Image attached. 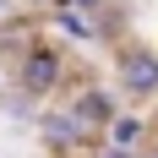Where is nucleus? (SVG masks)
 <instances>
[{
    "mask_svg": "<svg viewBox=\"0 0 158 158\" xmlns=\"http://www.w3.org/2000/svg\"><path fill=\"white\" fill-rule=\"evenodd\" d=\"M65 71H71V65H65V49L55 44V38H33V44L11 60V87H22L27 98L49 104V98L60 93Z\"/></svg>",
    "mask_w": 158,
    "mask_h": 158,
    "instance_id": "1",
    "label": "nucleus"
},
{
    "mask_svg": "<svg viewBox=\"0 0 158 158\" xmlns=\"http://www.w3.org/2000/svg\"><path fill=\"white\" fill-rule=\"evenodd\" d=\"M38 136H44V147L49 153H60V158H71V153H87V147H104V136H98L87 120H82L71 104H44L38 109Z\"/></svg>",
    "mask_w": 158,
    "mask_h": 158,
    "instance_id": "2",
    "label": "nucleus"
},
{
    "mask_svg": "<svg viewBox=\"0 0 158 158\" xmlns=\"http://www.w3.org/2000/svg\"><path fill=\"white\" fill-rule=\"evenodd\" d=\"M114 87L136 104H153L158 98V49L136 44V38L114 44Z\"/></svg>",
    "mask_w": 158,
    "mask_h": 158,
    "instance_id": "3",
    "label": "nucleus"
},
{
    "mask_svg": "<svg viewBox=\"0 0 158 158\" xmlns=\"http://www.w3.org/2000/svg\"><path fill=\"white\" fill-rule=\"evenodd\" d=\"M71 109L87 120V126L104 136V131L114 126V114H120V98L109 93V87H98V82H87V87H77V98H71Z\"/></svg>",
    "mask_w": 158,
    "mask_h": 158,
    "instance_id": "4",
    "label": "nucleus"
},
{
    "mask_svg": "<svg viewBox=\"0 0 158 158\" xmlns=\"http://www.w3.org/2000/svg\"><path fill=\"white\" fill-rule=\"evenodd\" d=\"M49 27L60 33V38H71V44H93L98 38L93 11H82V6H55V11H49Z\"/></svg>",
    "mask_w": 158,
    "mask_h": 158,
    "instance_id": "5",
    "label": "nucleus"
},
{
    "mask_svg": "<svg viewBox=\"0 0 158 158\" xmlns=\"http://www.w3.org/2000/svg\"><path fill=\"white\" fill-rule=\"evenodd\" d=\"M33 38H38V33H33V22H27V16H11V22H0V60H6V55L16 60V55H22Z\"/></svg>",
    "mask_w": 158,
    "mask_h": 158,
    "instance_id": "6",
    "label": "nucleus"
},
{
    "mask_svg": "<svg viewBox=\"0 0 158 158\" xmlns=\"http://www.w3.org/2000/svg\"><path fill=\"white\" fill-rule=\"evenodd\" d=\"M93 22H98V38H109V44H126V27H131V11L109 0L104 11H93Z\"/></svg>",
    "mask_w": 158,
    "mask_h": 158,
    "instance_id": "7",
    "label": "nucleus"
},
{
    "mask_svg": "<svg viewBox=\"0 0 158 158\" xmlns=\"http://www.w3.org/2000/svg\"><path fill=\"white\" fill-rule=\"evenodd\" d=\"M147 136V114H114V126L104 131V142H120V147H136Z\"/></svg>",
    "mask_w": 158,
    "mask_h": 158,
    "instance_id": "8",
    "label": "nucleus"
},
{
    "mask_svg": "<svg viewBox=\"0 0 158 158\" xmlns=\"http://www.w3.org/2000/svg\"><path fill=\"white\" fill-rule=\"evenodd\" d=\"M0 109L11 114V120H38V109H44V104H38V98H27L22 87H11V93L0 98Z\"/></svg>",
    "mask_w": 158,
    "mask_h": 158,
    "instance_id": "9",
    "label": "nucleus"
},
{
    "mask_svg": "<svg viewBox=\"0 0 158 158\" xmlns=\"http://www.w3.org/2000/svg\"><path fill=\"white\" fill-rule=\"evenodd\" d=\"M55 6H82V11H104L109 0H49V11H55Z\"/></svg>",
    "mask_w": 158,
    "mask_h": 158,
    "instance_id": "10",
    "label": "nucleus"
},
{
    "mask_svg": "<svg viewBox=\"0 0 158 158\" xmlns=\"http://www.w3.org/2000/svg\"><path fill=\"white\" fill-rule=\"evenodd\" d=\"M131 153H136V147H120V142H104V147H98V158H131Z\"/></svg>",
    "mask_w": 158,
    "mask_h": 158,
    "instance_id": "11",
    "label": "nucleus"
},
{
    "mask_svg": "<svg viewBox=\"0 0 158 158\" xmlns=\"http://www.w3.org/2000/svg\"><path fill=\"white\" fill-rule=\"evenodd\" d=\"M16 6H22V0H0V22H11V16H16Z\"/></svg>",
    "mask_w": 158,
    "mask_h": 158,
    "instance_id": "12",
    "label": "nucleus"
},
{
    "mask_svg": "<svg viewBox=\"0 0 158 158\" xmlns=\"http://www.w3.org/2000/svg\"><path fill=\"white\" fill-rule=\"evenodd\" d=\"M131 158H158V147H136V153H131Z\"/></svg>",
    "mask_w": 158,
    "mask_h": 158,
    "instance_id": "13",
    "label": "nucleus"
},
{
    "mask_svg": "<svg viewBox=\"0 0 158 158\" xmlns=\"http://www.w3.org/2000/svg\"><path fill=\"white\" fill-rule=\"evenodd\" d=\"M6 77H11V71H6V60H0V98H6Z\"/></svg>",
    "mask_w": 158,
    "mask_h": 158,
    "instance_id": "14",
    "label": "nucleus"
},
{
    "mask_svg": "<svg viewBox=\"0 0 158 158\" xmlns=\"http://www.w3.org/2000/svg\"><path fill=\"white\" fill-rule=\"evenodd\" d=\"M55 158H60V153H55Z\"/></svg>",
    "mask_w": 158,
    "mask_h": 158,
    "instance_id": "15",
    "label": "nucleus"
}]
</instances>
